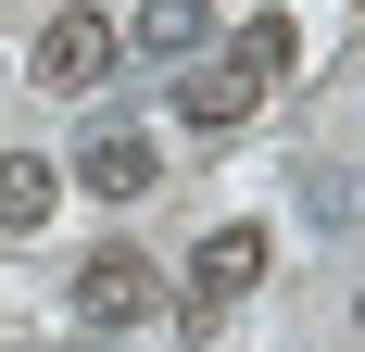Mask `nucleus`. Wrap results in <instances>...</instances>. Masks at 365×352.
I'll use <instances>...</instances> for the list:
<instances>
[{"mask_svg": "<svg viewBox=\"0 0 365 352\" xmlns=\"http://www.w3.org/2000/svg\"><path fill=\"white\" fill-rule=\"evenodd\" d=\"M113 51H126V38H113L101 13H51L38 51H26V76L51 88V101H88V88H113Z\"/></svg>", "mask_w": 365, "mask_h": 352, "instance_id": "f257e3e1", "label": "nucleus"}, {"mask_svg": "<svg viewBox=\"0 0 365 352\" xmlns=\"http://www.w3.org/2000/svg\"><path fill=\"white\" fill-rule=\"evenodd\" d=\"M76 315L88 327H139V315H164V264H151V252H88V264H76Z\"/></svg>", "mask_w": 365, "mask_h": 352, "instance_id": "f03ea898", "label": "nucleus"}, {"mask_svg": "<svg viewBox=\"0 0 365 352\" xmlns=\"http://www.w3.org/2000/svg\"><path fill=\"white\" fill-rule=\"evenodd\" d=\"M252 277H264V227H215V239L189 252V315H227Z\"/></svg>", "mask_w": 365, "mask_h": 352, "instance_id": "7ed1b4c3", "label": "nucleus"}, {"mask_svg": "<svg viewBox=\"0 0 365 352\" xmlns=\"http://www.w3.org/2000/svg\"><path fill=\"white\" fill-rule=\"evenodd\" d=\"M164 88H177V113H189V126H240V113L264 101V88H252L240 63H227V51H202V63H177Z\"/></svg>", "mask_w": 365, "mask_h": 352, "instance_id": "20e7f679", "label": "nucleus"}, {"mask_svg": "<svg viewBox=\"0 0 365 352\" xmlns=\"http://www.w3.org/2000/svg\"><path fill=\"white\" fill-rule=\"evenodd\" d=\"M151 176H164V164H151V139H139V126H113V139H88V151H76V189H101V202H139Z\"/></svg>", "mask_w": 365, "mask_h": 352, "instance_id": "39448f33", "label": "nucleus"}, {"mask_svg": "<svg viewBox=\"0 0 365 352\" xmlns=\"http://www.w3.org/2000/svg\"><path fill=\"white\" fill-rule=\"evenodd\" d=\"M139 51L151 63H202L215 51V0H139Z\"/></svg>", "mask_w": 365, "mask_h": 352, "instance_id": "423d86ee", "label": "nucleus"}, {"mask_svg": "<svg viewBox=\"0 0 365 352\" xmlns=\"http://www.w3.org/2000/svg\"><path fill=\"white\" fill-rule=\"evenodd\" d=\"M51 202H63V164L51 151H0V227L26 239V227H51Z\"/></svg>", "mask_w": 365, "mask_h": 352, "instance_id": "0eeeda50", "label": "nucleus"}, {"mask_svg": "<svg viewBox=\"0 0 365 352\" xmlns=\"http://www.w3.org/2000/svg\"><path fill=\"white\" fill-rule=\"evenodd\" d=\"M227 63L252 76V88H277V76L302 63V38H290V13H264V26H240V38H227Z\"/></svg>", "mask_w": 365, "mask_h": 352, "instance_id": "6e6552de", "label": "nucleus"}, {"mask_svg": "<svg viewBox=\"0 0 365 352\" xmlns=\"http://www.w3.org/2000/svg\"><path fill=\"white\" fill-rule=\"evenodd\" d=\"M353 327H365V302H353Z\"/></svg>", "mask_w": 365, "mask_h": 352, "instance_id": "1a4fd4ad", "label": "nucleus"}]
</instances>
